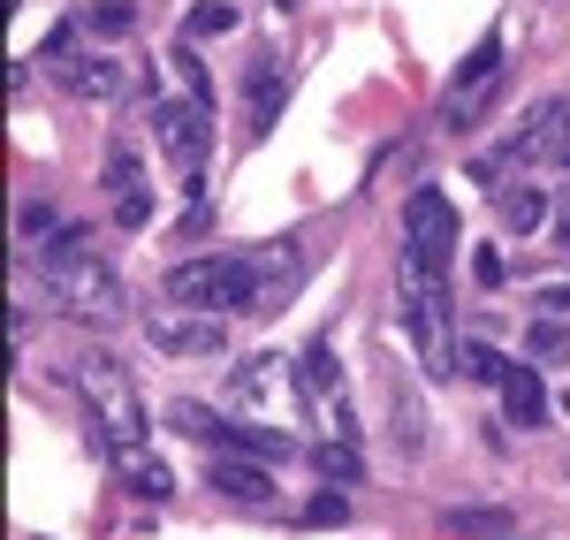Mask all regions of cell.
Listing matches in <instances>:
<instances>
[{"instance_id":"obj_1","label":"cell","mask_w":570,"mask_h":540,"mask_svg":"<svg viewBox=\"0 0 570 540\" xmlns=\"http://www.w3.org/2000/svg\"><path fill=\"white\" fill-rule=\"evenodd\" d=\"M39 289L53 313L85 320V327H107V320H122V282H115V267L91 252L85 228H53L39 244Z\"/></svg>"},{"instance_id":"obj_2","label":"cell","mask_w":570,"mask_h":540,"mask_svg":"<svg viewBox=\"0 0 570 540\" xmlns=\"http://www.w3.org/2000/svg\"><path fill=\"white\" fill-rule=\"evenodd\" d=\"M395 289H403V327H411V343H419V373H426V381H449V373H456V343H449L441 259H426V252L403 244V259H395Z\"/></svg>"},{"instance_id":"obj_3","label":"cell","mask_w":570,"mask_h":540,"mask_svg":"<svg viewBox=\"0 0 570 540\" xmlns=\"http://www.w3.org/2000/svg\"><path fill=\"white\" fill-rule=\"evenodd\" d=\"M77 389H85V404H91V434L107 450H137L145 442V404H137V381L122 359H107V351L77 359Z\"/></svg>"},{"instance_id":"obj_4","label":"cell","mask_w":570,"mask_h":540,"mask_svg":"<svg viewBox=\"0 0 570 540\" xmlns=\"http://www.w3.org/2000/svg\"><path fill=\"white\" fill-rule=\"evenodd\" d=\"M168 297L176 305H206V313H252V252H220V259L168 267Z\"/></svg>"},{"instance_id":"obj_5","label":"cell","mask_w":570,"mask_h":540,"mask_svg":"<svg viewBox=\"0 0 570 540\" xmlns=\"http://www.w3.org/2000/svg\"><path fill=\"white\" fill-rule=\"evenodd\" d=\"M297 396H305L312 426L320 434H335V442H357V411H351V373L335 359V343L320 335L305 359H297Z\"/></svg>"},{"instance_id":"obj_6","label":"cell","mask_w":570,"mask_h":540,"mask_svg":"<svg viewBox=\"0 0 570 540\" xmlns=\"http://www.w3.org/2000/svg\"><path fill=\"white\" fill-rule=\"evenodd\" d=\"M494 99H502V31H487V39L456 61L449 99H441V122H449V130H480Z\"/></svg>"},{"instance_id":"obj_7","label":"cell","mask_w":570,"mask_h":540,"mask_svg":"<svg viewBox=\"0 0 570 540\" xmlns=\"http://www.w3.org/2000/svg\"><path fill=\"white\" fill-rule=\"evenodd\" d=\"M502 160H540V168H563L570 176V99H540L525 115V130H510V145H494L480 160V176H494Z\"/></svg>"},{"instance_id":"obj_8","label":"cell","mask_w":570,"mask_h":540,"mask_svg":"<svg viewBox=\"0 0 570 540\" xmlns=\"http://www.w3.org/2000/svg\"><path fill=\"white\" fill-rule=\"evenodd\" d=\"M153 137L183 176H198L206 153H214V107L206 99H153Z\"/></svg>"},{"instance_id":"obj_9","label":"cell","mask_w":570,"mask_h":540,"mask_svg":"<svg viewBox=\"0 0 570 540\" xmlns=\"http://www.w3.org/2000/svg\"><path fill=\"white\" fill-rule=\"evenodd\" d=\"M145 343L168 351V359H220L228 351V327L206 305H168V313H145Z\"/></svg>"},{"instance_id":"obj_10","label":"cell","mask_w":570,"mask_h":540,"mask_svg":"<svg viewBox=\"0 0 570 540\" xmlns=\"http://www.w3.org/2000/svg\"><path fill=\"white\" fill-rule=\"evenodd\" d=\"M305 274H312V259H305V244H297V236L259 244V252H252V313H282V305L305 289Z\"/></svg>"},{"instance_id":"obj_11","label":"cell","mask_w":570,"mask_h":540,"mask_svg":"<svg viewBox=\"0 0 570 540\" xmlns=\"http://www.w3.org/2000/svg\"><path fill=\"white\" fill-rule=\"evenodd\" d=\"M403 244L426 252V259H441V267L456 259V206L441 198L434 183H419V190L403 198Z\"/></svg>"},{"instance_id":"obj_12","label":"cell","mask_w":570,"mask_h":540,"mask_svg":"<svg viewBox=\"0 0 570 540\" xmlns=\"http://www.w3.org/2000/svg\"><path fill=\"white\" fill-rule=\"evenodd\" d=\"M61 85L77 99H122L130 91V69L115 53H61Z\"/></svg>"},{"instance_id":"obj_13","label":"cell","mask_w":570,"mask_h":540,"mask_svg":"<svg viewBox=\"0 0 570 540\" xmlns=\"http://www.w3.org/2000/svg\"><path fill=\"white\" fill-rule=\"evenodd\" d=\"M289 389H297V373H289L282 359H244V365H236V381H228V396H236L244 411H274Z\"/></svg>"},{"instance_id":"obj_14","label":"cell","mask_w":570,"mask_h":540,"mask_svg":"<svg viewBox=\"0 0 570 540\" xmlns=\"http://www.w3.org/2000/svg\"><path fill=\"white\" fill-rule=\"evenodd\" d=\"M206 480H214L220 495H236V502H266V495H274L266 464H259V456H236V450H214V464H206Z\"/></svg>"},{"instance_id":"obj_15","label":"cell","mask_w":570,"mask_h":540,"mask_svg":"<svg viewBox=\"0 0 570 540\" xmlns=\"http://www.w3.org/2000/svg\"><path fill=\"white\" fill-rule=\"evenodd\" d=\"M502 419H510L518 434L548 419V381H540L532 365H510V381H502Z\"/></svg>"},{"instance_id":"obj_16","label":"cell","mask_w":570,"mask_h":540,"mask_svg":"<svg viewBox=\"0 0 570 540\" xmlns=\"http://www.w3.org/2000/svg\"><path fill=\"white\" fill-rule=\"evenodd\" d=\"M389 419H395V442H403V456H426V404H419L411 373H389Z\"/></svg>"},{"instance_id":"obj_17","label":"cell","mask_w":570,"mask_h":540,"mask_svg":"<svg viewBox=\"0 0 570 540\" xmlns=\"http://www.w3.org/2000/svg\"><path fill=\"white\" fill-rule=\"evenodd\" d=\"M115 464H122L130 495H145V502H168V495H176V472H168L160 456H145V442H137V450H115Z\"/></svg>"},{"instance_id":"obj_18","label":"cell","mask_w":570,"mask_h":540,"mask_svg":"<svg viewBox=\"0 0 570 540\" xmlns=\"http://www.w3.org/2000/svg\"><path fill=\"white\" fill-rule=\"evenodd\" d=\"M494 214L510 236H532V228L548 222V190H532V183H510V190H494Z\"/></svg>"},{"instance_id":"obj_19","label":"cell","mask_w":570,"mask_h":540,"mask_svg":"<svg viewBox=\"0 0 570 540\" xmlns=\"http://www.w3.org/2000/svg\"><path fill=\"white\" fill-rule=\"evenodd\" d=\"M282 99H289V85H282V69H274V61H252V137H259V130H274Z\"/></svg>"},{"instance_id":"obj_20","label":"cell","mask_w":570,"mask_h":540,"mask_svg":"<svg viewBox=\"0 0 570 540\" xmlns=\"http://www.w3.org/2000/svg\"><path fill=\"white\" fill-rule=\"evenodd\" d=\"M456 373H464V381H487V389H502V381H510V359L464 335V343H456Z\"/></svg>"},{"instance_id":"obj_21","label":"cell","mask_w":570,"mask_h":540,"mask_svg":"<svg viewBox=\"0 0 570 540\" xmlns=\"http://www.w3.org/2000/svg\"><path fill=\"white\" fill-rule=\"evenodd\" d=\"M220 31H236V8H228V0H190V8H183V39L190 46L220 39Z\"/></svg>"},{"instance_id":"obj_22","label":"cell","mask_w":570,"mask_h":540,"mask_svg":"<svg viewBox=\"0 0 570 540\" xmlns=\"http://www.w3.org/2000/svg\"><path fill=\"white\" fill-rule=\"evenodd\" d=\"M525 351H532V359H570V320L563 313H540L525 327Z\"/></svg>"},{"instance_id":"obj_23","label":"cell","mask_w":570,"mask_h":540,"mask_svg":"<svg viewBox=\"0 0 570 540\" xmlns=\"http://www.w3.org/2000/svg\"><path fill=\"white\" fill-rule=\"evenodd\" d=\"M85 23L99 31V39H130V31H137V8H130V0H91Z\"/></svg>"},{"instance_id":"obj_24","label":"cell","mask_w":570,"mask_h":540,"mask_svg":"<svg viewBox=\"0 0 570 540\" xmlns=\"http://www.w3.org/2000/svg\"><path fill=\"white\" fill-rule=\"evenodd\" d=\"M305 526H312V533H327V526H351V495H343V480H335V488H320V495L305 502Z\"/></svg>"},{"instance_id":"obj_25","label":"cell","mask_w":570,"mask_h":540,"mask_svg":"<svg viewBox=\"0 0 570 540\" xmlns=\"http://www.w3.org/2000/svg\"><path fill=\"white\" fill-rule=\"evenodd\" d=\"M168 69H176V85H183V99H206L214 107V85H206V69H198V53H190V39L168 53Z\"/></svg>"},{"instance_id":"obj_26","label":"cell","mask_w":570,"mask_h":540,"mask_svg":"<svg viewBox=\"0 0 570 540\" xmlns=\"http://www.w3.org/2000/svg\"><path fill=\"white\" fill-rule=\"evenodd\" d=\"M312 464H320L327 480H343V488H351V480H357V442H335V434H327V442L312 450Z\"/></svg>"},{"instance_id":"obj_27","label":"cell","mask_w":570,"mask_h":540,"mask_svg":"<svg viewBox=\"0 0 570 540\" xmlns=\"http://www.w3.org/2000/svg\"><path fill=\"white\" fill-rule=\"evenodd\" d=\"M16 236H23V244L39 252V236H53V206H46V198H31V206L16 214Z\"/></svg>"},{"instance_id":"obj_28","label":"cell","mask_w":570,"mask_h":540,"mask_svg":"<svg viewBox=\"0 0 570 540\" xmlns=\"http://www.w3.org/2000/svg\"><path fill=\"white\" fill-rule=\"evenodd\" d=\"M472 282H480V289H502V282H510V259H502L494 244H480V252H472Z\"/></svg>"},{"instance_id":"obj_29","label":"cell","mask_w":570,"mask_h":540,"mask_svg":"<svg viewBox=\"0 0 570 540\" xmlns=\"http://www.w3.org/2000/svg\"><path fill=\"white\" fill-rule=\"evenodd\" d=\"M449 526H464V533H502V526H510V510H449Z\"/></svg>"},{"instance_id":"obj_30","label":"cell","mask_w":570,"mask_h":540,"mask_svg":"<svg viewBox=\"0 0 570 540\" xmlns=\"http://www.w3.org/2000/svg\"><path fill=\"white\" fill-rule=\"evenodd\" d=\"M115 222L145 228V222H153V190H122V198H115Z\"/></svg>"},{"instance_id":"obj_31","label":"cell","mask_w":570,"mask_h":540,"mask_svg":"<svg viewBox=\"0 0 570 540\" xmlns=\"http://www.w3.org/2000/svg\"><path fill=\"white\" fill-rule=\"evenodd\" d=\"M107 190H137V153H130V145L107 153Z\"/></svg>"},{"instance_id":"obj_32","label":"cell","mask_w":570,"mask_h":540,"mask_svg":"<svg viewBox=\"0 0 570 540\" xmlns=\"http://www.w3.org/2000/svg\"><path fill=\"white\" fill-rule=\"evenodd\" d=\"M532 305H540V313H563V320H570V282H548Z\"/></svg>"},{"instance_id":"obj_33","label":"cell","mask_w":570,"mask_h":540,"mask_svg":"<svg viewBox=\"0 0 570 540\" xmlns=\"http://www.w3.org/2000/svg\"><path fill=\"white\" fill-rule=\"evenodd\" d=\"M556 244L570 252V198H563V214H556Z\"/></svg>"},{"instance_id":"obj_34","label":"cell","mask_w":570,"mask_h":540,"mask_svg":"<svg viewBox=\"0 0 570 540\" xmlns=\"http://www.w3.org/2000/svg\"><path fill=\"white\" fill-rule=\"evenodd\" d=\"M8 8H16V0H8Z\"/></svg>"}]
</instances>
